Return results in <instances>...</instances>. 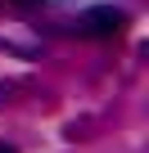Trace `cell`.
Instances as JSON below:
<instances>
[{
  "instance_id": "cell-1",
  "label": "cell",
  "mask_w": 149,
  "mask_h": 153,
  "mask_svg": "<svg viewBox=\"0 0 149 153\" xmlns=\"http://www.w3.org/2000/svg\"><path fill=\"white\" fill-rule=\"evenodd\" d=\"M122 27H127V18H122V9H113V5H95V9L82 14V36H91V41H104V36H113V32H122Z\"/></svg>"
},
{
  "instance_id": "cell-2",
  "label": "cell",
  "mask_w": 149,
  "mask_h": 153,
  "mask_svg": "<svg viewBox=\"0 0 149 153\" xmlns=\"http://www.w3.org/2000/svg\"><path fill=\"white\" fill-rule=\"evenodd\" d=\"M9 5H18V9H36L41 0H9Z\"/></svg>"
},
{
  "instance_id": "cell-3",
  "label": "cell",
  "mask_w": 149,
  "mask_h": 153,
  "mask_svg": "<svg viewBox=\"0 0 149 153\" xmlns=\"http://www.w3.org/2000/svg\"><path fill=\"white\" fill-rule=\"evenodd\" d=\"M0 153H14V149H0Z\"/></svg>"
}]
</instances>
